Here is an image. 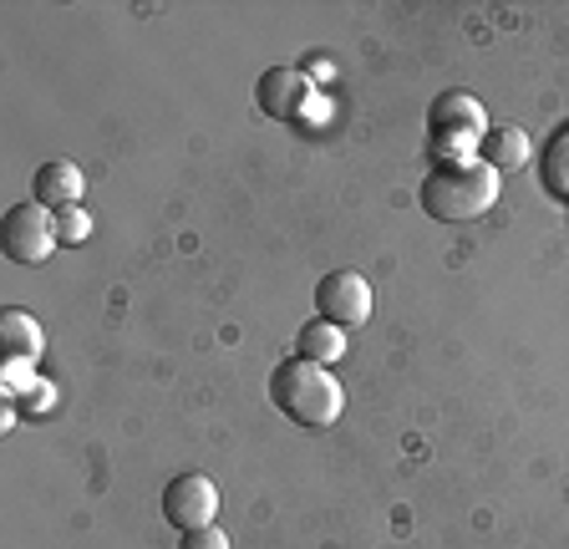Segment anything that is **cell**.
I'll list each match as a JSON object with an SVG mask.
<instances>
[{
  "label": "cell",
  "instance_id": "6da1fadb",
  "mask_svg": "<svg viewBox=\"0 0 569 549\" xmlns=\"http://www.w3.org/2000/svg\"><path fill=\"white\" fill-rule=\"evenodd\" d=\"M422 214L438 224H478L498 203V173L483 158H452L422 179Z\"/></svg>",
  "mask_w": 569,
  "mask_h": 549
},
{
  "label": "cell",
  "instance_id": "7a4b0ae2",
  "mask_svg": "<svg viewBox=\"0 0 569 549\" xmlns=\"http://www.w3.org/2000/svg\"><path fill=\"white\" fill-rule=\"evenodd\" d=\"M270 402L280 418H290L296 428H331L341 418L346 392L331 377V367H316L306 357H284L270 371Z\"/></svg>",
  "mask_w": 569,
  "mask_h": 549
},
{
  "label": "cell",
  "instance_id": "3957f363",
  "mask_svg": "<svg viewBox=\"0 0 569 549\" xmlns=\"http://www.w3.org/2000/svg\"><path fill=\"white\" fill-rule=\"evenodd\" d=\"M427 138L438 153H468V148H483L488 138V112L473 92H442L432 108H427Z\"/></svg>",
  "mask_w": 569,
  "mask_h": 549
},
{
  "label": "cell",
  "instance_id": "277c9868",
  "mask_svg": "<svg viewBox=\"0 0 569 549\" xmlns=\"http://www.w3.org/2000/svg\"><path fill=\"white\" fill-rule=\"evenodd\" d=\"M61 244L57 234V214H51L47 203H11L6 209V260L16 264H47V254Z\"/></svg>",
  "mask_w": 569,
  "mask_h": 549
},
{
  "label": "cell",
  "instance_id": "5b68a950",
  "mask_svg": "<svg viewBox=\"0 0 569 549\" xmlns=\"http://www.w3.org/2000/svg\"><path fill=\"white\" fill-rule=\"evenodd\" d=\"M316 311L326 316L331 326H341V331H351V326H367L371 321V286H367V274H356V270L320 274Z\"/></svg>",
  "mask_w": 569,
  "mask_h": 549
},
{
  "label": "cell",
  "instance_id": "8992f818",
  "mask_svg": "<svg viewBox=\"0 0 569 549\" xmlns=\"http://www.w3.org/2000/svg\"><path fill=\"white\" fill-rule=\"evenodd\" d=\"M213 513H219V489H213V478L203 473H178L173 483L163 489V519L173 529H203L213 525Z\"/></svg>",
  "mask_w": 569,
  "mask_h": 549
},
{
  "label": "cell",
  "instance_id": "52a82bcc",
  "mask_svg": "<svg viewBox=\"0 0 569 549\" xmlns=\"http://www.w3.org/2000/svg\"><path fill=\"white\" fill-rule=\"evenodd\" d=\"M254 102H260L264 118L274 122H296L300 112H306L310 102V82L306 72H296V67H270V72L254 82Z\"/></svg>",
  "mask_w": 569,
  "mask_h": 549
},
{
  "label": "cell",
  "instance_id": "ba28073f",
  "mask_svg": "<svg viewBox=\"0 0 569 549\" xmlns=\"http://www.w3.org/2000/svg\"><path fill=\"white\" fill-rule=\"evenodd\" d=\"M36 203H47V209H77V199L87 193V179L82 168L67 163V158H51V163L36 168Z\"/></svg>",
  "mask_w": 569,
  "mask_h": 549
},
{
  "label": "cell",
  "instance_id": "9c48e42d",
  "mask_svg": "<svg viewBox=\"0 0 569 549\" xmlns=\"http://www.w3.org/2000/svg\"><path fill=\"white\" fill-rule=\"evenodd\" d=\"M478 158H483L493 173H513V168H523L533 158V143H529V132L523 128H488Z\"/></svg>",
  "mask_w": 569,
  "mask_h": 549
},
{
  "label": "cell",
  "instance_id": "30bf717a",
  "mask_svg": "<svg viewBox=\"0 0 569 549\" xmlns=\"http://www.w3.org/2000/svg\"><path fill=\"white\" fill-rule=\"evenodd\" d=\"M296 357L316 361V367H331V361L346 357V331L341 326H331L326 316H316V321H306L296 331Z\"/></svg>",
  "mask_w": 569,
  "mask_h": 549
},
{
  "label": "cell",
  "instance_id": "8fae6325",
  "mask_svg": "<svg viewBox=\"0 0 569 549\" xmlns=\"http://www.w3.org/2000/svg\"><path fill=\"white\" fill-rule=\"evenodd\" d=\"M0 341H6V357L11 361H36L41 357V326H36L26 311L0 316Z\"/></svg>",
  "mask_w": 569,
  "mask_h": 549
},
{
  "label": "cell",
  "instance_id": "7c38bea8",
  "mask_svg": "<svg viewBox=\"0 0 569 549\" xmlns=\"http://www.w3.org/2000/svg\"><path fill=\"white\" fill-rule=\"evenodd\" d=\"M539 183L555 199H569V128H559L545 143V153H539Z\"/></svg>",
  "mask_w": 569,
  "mask_h": 549
},
{
  "label": "cell",
  "instance_id": "4fadbf2b",
  "mask_svg": "<svg viewBox=\"0 0 569 549\" xmlns=\"http://www.w3.org/2000/svg\"><path fill=\"white\" fill-rule=\"evenodd\" d=\"M57 234H61V244H77V239L92 234V219H87L82 209H61V214H57Z\"/></svg>",
  "mask_w": 569,
  "mask_h": 549
},
{
  "label": "cell",
  "instance_id": "5bb4252c",
  "mask_svg": "<svg viewBox=\"0 0 569 549\" xmlns=\"http://www.w3.org/2000/svg\"><path fill=\"white\" fill-rule=\"evenodd\" d=\"M178 549H229V535L219 525H203V529H189L178 539Z\"/></svg>",
  "mask_w": 569,
  "mask_h": 549
}]
</instances>
